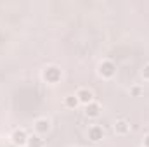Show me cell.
Returning <instances> with one entry per match:
<instances>
[{
    "instance_id": "cell-10",
    "label": "cell",
    "mask_w": 149,
    "mask_h": 147,
    "mask_svg": "<svg viewBox=\"0 0 149 147\" xmlns=\"http://www.w3.org/2000/svg\"><path fill=\"white\" fill-rule=\"evenodd\" d=\"M78 104H80V101H78L76 95H68V97L64 99V106H66V107H76Z\"/></svg>"
},
{
    "instance_id": "cell-12",
    "label": "cell",
    "mask_w": 149,
    "mask_h": 147,
    "mask_svg": "<svg viewBox=\"0 0 149 147\" xmlns=\"http://www.w3.org/2000/svg\"><path fill=\"white\" fill-rule=\"evenodd\" d=\"M142 76H144V80H149V64L142 68Z\"/></svg>"
},
{
    "instance_id": "cell-14",
    "label": "cell",
    "mask_w": 149,
    "mask_h": 147,
    "mask_svg": "<svg viewBox=\"0 0 149 147\" xmlns=\"http://www.w3.org/2000/svg\"><path fill=\"white\" fill-rule=\"evenodd\" d=\"M141 147H144V146H141Z\"/></svg>"
},
{
    "instance_id": "cell-4",
    "label": "cell",
    "mask_w": 149,
    "mask_h": 147,
    "mask_svg": "<svg viewBox=\"0 0 149 147\" xmlns=\"http://www.w3.org/2000/svg\"><path fill=\"white\" fill-rule=\"evenodd\" d=\"M28 133L24 132V130H16L14 133H12V142H14V146H26V142H28Z\"/></svg>"
},
{
    "instance_id": "cell-5",
    "label": "cell",
    "mask_w": 149,
    "mask_h": 147,
    "mask_svg": "<svg viewBox=\"0 0 149 147\" xmlns=\"http://www.w3.org/2000/svg\"><path fill=\"white\" fill-rule=\"evenodd\" d=\"M76 97H78V101H80L81 104H85V106L94 101V95H92V92H90L88 88H80V90L76 92Z\"/></svg>"
},
{
    "instance_id": "cell-8",
    "label": "cell",
    "mask_w": 149,
    "mask_h": 147,
    "mask_svg": "<svg viewBox=\"0 0 149 147\" xmlns=\"http://www.w3.org/2000/svg\"><path fill=\"white\" fill-rule=\"evenodd\" d=\"M85 114L88 116V118H97L99 114H101V106L97 104V102H90V104H87L85 106Z\"/></svg>"
},
{
    "instance_id": "cell-13",
    "label": "cell",
    "mask_w": 149,
    "mask_h": 147,
    "mask_svg": "<svg viewBox=\"0 0 149 147\" xmlns=\"http://www.w3.org/2000/svg\"><path fill=\"white\" fill-rule=\"evenodd\" d=\"M144 147H149V135L144 137Z\"/></svg>"
},
{
    "instance_id": "cell-11",
    "label": "cell",
    "mask_w": 149,
    "mask_h": 147,
    "mask_svg": "<svg viewBox=\"0 0 149 147\" xmlns=\"http://www.w3.org/2000/svg\"><path fill=\"white\" fill-rule=\"evenodd\" d=\"M130 94L135 95V97H139V95L142 94V88H141V87H132V88H130Z\"/></svg>"
},
{
    "instance_id": "cell-2",
    "label": "cell",
    "mask_w": 149,
    "mask_h": 147,
    "mask_svg": "<svg viewBox=\"0 0 149 147\" xmlns=\"http://www.w3.org/2000/svg\"><path fill=\"white\" fill-rule=\"evenodd\" d=\"M116 73V64L113 61H102L99 66V74L102 78H113Z\"/></svg>"
},
{
    "instance_id": "cell-7",
    "label": "cell",
    "mask_w": 149,
    "mask_h": 147,
    "mask_svg": "<svg viewBox=\"0 0 149 147\" xmlns=\"http://www.w3.org/2000/svg\"><path fill=\"white\" fill-rule=\"evenodd\" d=\"M35 130H37L38 135H43V133H47V132L50 130V123H49V119H45V118L37 119V121H35Z\"/></svg>"
},
{
    "instance_id": "cell-3",
    "label": "cell",
    "mask_w": 149,
    "mask_h": 147,
    "mask_svg": "<svg viewBox=\"0 0 149 147\" xmlns=\"http://www.w3.org/2000/svg\"><path fill=\"white\" fill-rule=\"evenodd\" d=\"M102 137H104V132H102V128H101L99 125H94V126L88 128V140H92V142H101Z\"/></svg>"
},
{
    "instance_id": "cell-1",
    "label": "cell",
    "mask_w": 149,
    "mask_h": 147,
    "mask_svg": "<svg viewBox=\"0 0 149 147\" xmlns=\"http://www.w3.org/2000/svg\"><path fill=\"white\" fill-rule=\"evenodd\" d=\"M43 80L47 83H57L61 80V69L57 66H47L43 69Z\"/></svg>"
},
{
    "instance_id": "cell-6",
    "label": "cell",
    "mask_w": 149,
    "mask_h": 147,
    "mask_svg": "<svg viewBox=\"0 0 149 147\" xmlns=\"http://www.w3.org/2000/svg\"><path fill=\"white\" fill-rule=\"evenodd\" d=\"M114 132H116L118 135L128 133V132H130V123H128L127 119H118V121L114 123Z\"/></svg>"
},
{
    "instance_id": "cell-9",
    "label": "cell",
    "mask_w": 149,
    "mask_h": 147,
    "mask_svg": "<svg viewBox=\"0 0 149 147\" xmlns=\"http://www.w3.org/2000/svg\"><path fill=\"white\" fill-rule=\"evenodd\" d=\"M26 146L28 147H43V139L40 135H30Z\"/></svg>"
}]
</instances>
